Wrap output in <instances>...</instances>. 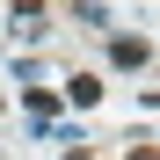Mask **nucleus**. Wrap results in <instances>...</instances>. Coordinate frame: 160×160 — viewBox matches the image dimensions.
I'll return each mask as SVG.
<instances>
[{
  "label": "nucleus",
  "mask_w": 160,
  "mask_h": 160,
  "mask_svg": "<svg viewBox=\"0 0 160 160\" xmlns=\"http://www.w3.org/2000/svg\"><path fill=\"white\" fill-rule=\"evenodd\" d=\"M131 160H160V153H153V146H138V153H131Z\"/></svg>",
  "instance_id": "20e7f679"
},
{
  "label": "nucleus",
  "mask_w": 160,
  "mask_h": 160,
  "mask_svg": "<svg viewBox=\"0 0 160 160\" xmlns=\"http://www.w3.org/2000/svg\"><path fill=\"white\" fill-rule=\"evenodd\" d=\"M146 58H153V44H146V37H117V44H109V66H124V73H131V66H146Z\"/></svg>",
  "instance_id": "f257e3e1"
},
{
  "label": "nucleus",
  "mask_w": 160,
  "mask_h": 160,
  "mask_svg": "<svg viewBox=\"0 0 160 160\" xmlns=\"http://www.w3.org/2000/svg\"><path fill=\"white\" fill-rule=\"evenodd\" d=\"M66 102H73V109H95V102H102V80L95 73H73L66 80Z\"/></svg>",
  "instance_id": "f03ea898"
},
{
  "label": "nucleus",
  "mask_w": 160,
  "mask_h": 160,
  "mask_svg": "<svg viewBox=\"0 0 160 160\" xmlns=\"http://www.w3.org/2000/svg\"><path fill=\"white\" fill-rule=\"evenodd\" d=\"M66 160H95V153H88V146H66Z\"/></svg>",
  "instance_id": "7ed1b4c3"
}]
</instances>
